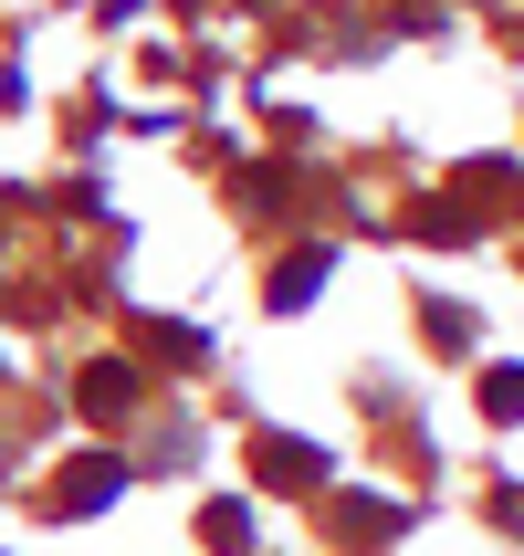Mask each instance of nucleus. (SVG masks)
I'll use <instances>...</instances> for the list:
<instances>
[{"mask_svg": "<svg viewBox=\"0 0 524 556\" xmlns=\"http://www.w3.org/2000/svg\"><path fill=\"white\" fill-rule=\"evenodd\" d=\"M263 472H273L283 494H305L315 472H325V452H315V441H263Z\"/></svg>", "mask_w": 524, "mask_h": 556, "instance_id": "f257e3e1", "label": "nucleus"}, {"mask_svg": "<svg viewBox=\"0 0 524 556\" xmlns=\"http://www.w3.org/2000/svg\"><path fill=\"white\" fill-rule=\"evenodd\" d=\"M105 494H116V463H74L63 472V515H94Z\"/></svg>", "mask_w": 524, "mask_h": 556, "instance_id": "f03ea898", "label": "nucleus"}, {"mask_svg": "<svg viewBox=\"0 0 524 556\" xmlns=\"http://www.w3.org/2000/svg\"><path fill=\"white\" fill-rule=\"evenodd\" d=\"M315 283H325V252H305V263H283V274H273V305H305Z\"/></svg>", "mask_w": 524, "mask_h": 556, "instance_id": "7ed1b4c3", "label": "nucleus"}, {"mask_svg": "<svg viewBox=\"0 0 524 556\" xmlns=\"http://www.w3.org/2000/svg\"><path fill=\"white\" fill-rule=\"evenodd\" d=\"M483 409H494V420H524V368H494V389H483Z\"/></svg>", "mask_w": 524, "mask_h": 556, "instance_id": "20e7f679", "label": "nucleus"}]
</instances>
